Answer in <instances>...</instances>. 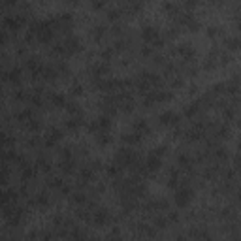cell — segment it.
<instances>
[{
    "label": "cell",
    "instance_id": "obj_1",
    "mask_svg": "<svg viewBox=\"0 0 241 241\" xmlns=\"http://www.w3.org/2000/svg\"><path fill=\"white\" fill-rule=\"evenodd\" d=\"M226 43H228L230 49H236L237 47V38H230V40H226Z\"/></svg>",
    "mask_w": 241,
    "mask_h": 241
}]
</instances>
